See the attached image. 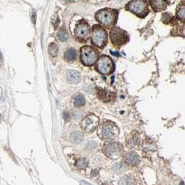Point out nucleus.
Instances as JSON below:
<instances>
[{
	"instance_id": "10",
	"label": "nucleus",
	"mask_w": 185,
	"mask_h": 185,
	"mask_svg": "<svg viewBox=\"0 0 185 185\" xmlns=\"http://www.w3.org/2000/svg\"><path fill=\"white\" fill-rule=\"evenodd\" d=\"M104 153L107 156L111 158H117L121 155L123 146L118 143H108L104 145Z\"/></svg>"
},
{
	"instance_id": "24",
	"label": "nucleus",
	"mask_w": 185,
	"mask_h": 185,
	"mask_svg": "<svg viewBox=\"0 0 185 185\" xmlns=\"http://www.w3.org/2000/svg\"><path fill=\"white\" fill-rule=\"evenodd\" d=\"M112 169L116 172H120L123 169V165L120 164V163H117L113 166Z\"/></svg>"
},
{
	"instance_id": "20",
	"label": "nucleus",
	"mask_w": 185,
	"mask_h": 185,
	"mask_svg": "<svg viewBox=\"0 0 185 185\" xmlns=\"http://www.w3.org/2000/svg\"><path fill=\"white\" fill-rule=\"evenodd\" d=\"M58 51H59V48L57 43H52L49 46V53L51 54L52 57H55L57 55Z\"/></svg>"
},
{
	"instance_id": "17",
	"label": "nucleus",
	"mask_w": 185,
	"mask_h": 185,
	"mask_svg": "<svg viewBox=\"0 0 185 185\" xmlns=\"http://www.w3.org/2000/svg\"><path fill=\"white\" fill-rule=\"evenodd\" d=\"M176 16L180 21L185 22V2L181 3L177 6Z\"/></svg>"
},
{
	"instance_id": "12",
	"label": "nucleus",
	"mask_w": 185,
	"mask_h": 185,
	"mask_svg": "<svg viewBox=\"0 0 185 185\" xmlns=\"http://www.w3.org/2000/svg\"><path fill=\"white\" fill-rule=\"evenodd\" d=\"M98 96L99 99L102 100V101L108 103L111 102L115 99V94L107 90H102V89H98Z\"/></svg>"
},
{
	"instance_id": "26",
	"label": "nucleus",
	"mask_w": 185,
	"mask_h": 185,
	"mask_svg": "<svg viewBox=\"0 0 185 185\" xmlns=\"http://www.w3.org/2000/svg\"><path fill=\"white\" fill-rule=\"evenodd\" d=\"M170 17L169 14H164L163 17H162V21H163L164 23H169V22H170Z\"/></svg>"
},
{
	"instance_id": "9",
	"label": "nucleus",
	"mask_w": 185,
	"mask_h": 185,
	"mask_svg": "<svg viewBox=\"0 0 185 185\" xmlns=\"http://www.w3.org/2000/svg\"><path fill=\"white\" fill-rule=\"evenodd\" d=\"M100 120L97 115L90 114L83 119L81 122V127L86 133H91L98 127Z\"/></svg>"
},
{
	"instance_id": "19",
	"label": "nucleus",
	"mask_w": 185,
	"mask_h": 185,
	"mask_svg": "<svg viewBox=\"0 0 185 185\" xmlns=\"http://www.w3.org/2000/svg\"><path fill=\"white\" fill-rule=\"evenodd\" d=\"M89 162L85 158H79L76 162L77 167L79 169H85L88 166Z\"/></svg>"
},
{
	"instance_id": "1",
	"label": "nucleus",
	"mask_w": 185,
	"mask_h": 185,
	"mask_svg": "<svg viewBox=\"0 0 185 185\" xmlns=\"http://www.w3.org/2000/svg\"><path fill=\"white\" fill-rule=\"evenodd\" d=\"M118 11L116 9L106 8L101 9L95 14V19L106 28L113 27L116 24Z\"/></svg>"
},
{
	"instance_id": "23",
	"label": "nucleus",
	"mask_w": 185,
	"mask_h": 185,
	"mask_svg": "<svg viewBox=\"0 0 185 185\" xmlns=\"http://www.w3.org/2000/svg\"><path fill=\"white\" fill-rule=\"evenodd\" d=\"M98 146V143L95 141H90L89 142H87L86 144V148L91 150V149H93L97 148Z\"/></svg>"
},
{
	"instance_id": "22",
	"label": "nucleus",
	"mask_w": 185,
	"mask_h": 185,
	"mask_svg": "<svg viewBox=\"0 0 185 185\" xmlns=\"http://www.w3.org/2000/svg\"><path fill=\"white\" fill-rule=\"evenodd\" d=\"M131 179L128 175H124L120 179L119 185H130Z\"/></svg>"
},
{
	"instance_id": "2",
	"label": "nucleus",
	"mask_w": 185,
	"mask_h": 185,
	"mask_svg": "<svg viewBox=\"0 0 185 185\" xmlns=\"http://www.w3.org/2000/svg\"><path fill=\"white\" fill-rule=\"evenodd\" d=\"M108 35L105 29L100 24H94L92 28L91 43L98 48H104L107 43Z\"/></svg>"
},
{
	"instance_id": "8",
	"label": "nucleus",
	"mask_w": 185,
	"mask_h": 185,
	"mask_svg": "<svg viewBox=\"0 0 185 185\" xmlns=\"http://www.w3.org/2000/svg\"><path fill=\"white\" fill-rule=\"evenodd\" d=\"M119 131L115 124L111 123H104L99 129L98 135L103 140H111L115 138L118 135Z\"/></svg>"
},
{
	"instance_id": "27",
	"label": "nucleus",
	"mask_w": 185,
	"mask_h": 185,
	"mask_svg": "<svg viewBox=\"0 0 185 185\" xmlns=\"http://www.w3.org/2000/svg\"><path fill=\"white\" fill-rule=\"evenodd\" d=\"M66 1H68V2H72V1H73L74 0H65Z\"/></svg>"
},
{
	"instance_id": "3",
	"label": "nucleus",
	"mask_w": 185,
	"mask_h": 185,
	"mask_svg": "<svg viewBox=\"0 0 185 185\" xmlns=\"http://www.w3.org/2000/svg\"><path fill=\"white\" fill-rule=\"evenodd\" d=\"M126 9L141 18L149 14L146 0H131L126 4Z\"/></svg>"
},
{
	"instance_id": "5",
	"label": "nucleus",
	"mask_w": 185,
	"mask_h": 185,
	"mask_svg": "<svg viewBox=\"0 0 185 185\" xmlns=\"http://www.w3.org/2000/svg\"><path fill=\"white\" fill-rule=\"evenodd\" d=\"M110 39L113 46L119 48L127 43L129 37L126 31L118 27H113L110 31Z\"/></svg>"
},
{
	"instance_id": "18",
	"label": "nucleus",
	"mask_w": 185,
	"mask_h": 185,
	"mask_svg": "<svg viewBox=\"0 0 185 185\" xmlns=\"http://www.w3.org/2000/svg\"><path fill=\"white\" fill-rule=\"evenodd\" d=\"M85 99L81 94H77L74 97V105L76 107H82L84 105Z\"/></svg>"
},
{
	"instance_id": "25",
	"label": "nucleus",
	"mask_w": 185,
	"mask_h": 185,
	"mask_svg": "<svg viewBox=\"0 0 185 185\" xmlns=\"http://www.w3.org/2000/svg\"><path fill=\"white\" fill-rule=\"evenodd\" d=\"M52 24H53V25L55 26V27H57L58 26V24H59V17H58L57 15H55V16H53V17H52Z\"/></svg>"
},
{
	"instance_id": "4",
	"label": "nucleus",
	"mask_w": 185,
	"mask_h": 185,
	"mask_svg": "<svg viewBox=\"0 0 185 185\" xmlns=\"http://www.w3.org/2000/svg\"><path fill=\"white\" fill-rule=\"evenodd\" d=\"M81 62L84 66L92 67L98 61L99 52L96 49L89 46H84L81 48Z\"/></svg>"
},
{
	"instance_id": "15",
	"label": "nucleus",
	"mask_w": 185,
	"mask_h": 185,
	"mask_svg": "<svg viewBox=\"0 0 185 185\" xmlns=\"http://www.w3.org/2000/svg\"><path fill=\"white\" fill-rule=\"evenodd\" d=\"M70 141L74 144H78L81 143L84 138V133L81 131H74L71 133Z\"/></svg>"
},
{
	"instance_id": "7",
	"label": "nucleus",
	"mask_w": 185,
	"mask_h": 185,
	"mask_svg": "<svg viewBox=\"0 0 185 185\" xmlns=\"http://www.w3.org/2000/svg\"><path fill=\"white\" fill-rule=\"evenodd\" d=\"M91 28L88 22L82 20L77 24L74 29V37L80 42H86L90 37Z\"/></svg>"
},
{
	"instance_id": "14",
	"label": "nucleus",
	"mask_w": 185,
	"mask_h": 185,
	"mask_svg": "<svg viewBox=\"0 0 185 185\" xmlns=\"http://www.w3.org/2000/svg\"><path fill=\"white\" fill-rule=\"evenodd\" d=\"M67 78L68 80L71 83H77L81 80V75L78 71L75 70H70L67 74Z\"/></svg>"
},
{
	"instance_id": "16",
	"label": "nucleus",
	"mask_w": 185,
	"mask_h": 185,
	"mask_svg": "<svg viewBox=\"0 0 185 185\" xmlns=\"http://www.w3.org/2000/svg\"><path fill=\"white\" fill-rule=\"evenodd\" d=\"M77 58V52L73 48H70L67 50L64 53V59L67 62H73Z\"/></svg>"
},
{
	"instance_id": "6",
	"label": "nucleus",
	"mask_w": 185,
	"mask_h": 185,
	"mask_svg": "<svg viewBox=\"0 0 185 185\" xmlns=\"http://www.w3.org/2000/svg\"><path fill=\"white\" fill-rule=\"evenodd\" d=\"M96 70L101 74L109 75L114 71L115 65L111 57L107 55H102L98 60Z\"/></svg>"
},
{
	"instance_id": "11",
	"label": "nucleus",
	"mask_w": 185,
	"mask_h": 185,
	"mask_svg": "<svg viewBox=\"0 0 185 185\" xmlns=\"http://www.w3.org/2000/svg\"><path fill=\"white\" fill-rule=\"evenodd\" d=\"M169 0H150V4L152 10L157 12L165 10L169 4Z\"/></svg>"
},
{
	"instance_id": "13",
	"label": "nucleus",
	"mask_w": 185,
	"mask_h": 185,
	"mask_svg": "<svg viewBox=\"0 0 185 185\" xmlns=\"http://www.w3.org/2000/svg\"><path fill=\"white\" fill-rule=\"evenodd\" d=\"M140 161L139 156L136 154V152H130L126 154L125 156V162L128 164V165L134 166H137Z\"/></svg>"
},
{
	"instance_id": "21",
	"label": "nucleus",
	"mask_w": 185,
	"mask_h": 185,
	"mask_svg": "<svg viewBox=\"0 0 185 185\" xmlns=\"http://www.w3.org/2000/svg\"><path fill=\"white\" fill-rule=\"evenodd\" d=\"M57 37H58V39H59L61 41H65L68 39V34L65 30L63 29L59 32Z\"/></svg>"
}]
</instances>
